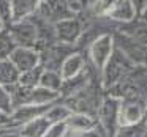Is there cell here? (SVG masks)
I'll use <instances>...</instances> for the list:
<instances>
[{
	"mask_svg": "<svg viewBox=\"0 0 147 137\" xmlns=\"http://www.w3.org/2000/svg\"><path fill=\"white\" fill-rule=\"evenodd\" d=\"M51 123L49 120L43 115V117H38L35 120L29 121V123H24L22 126H19L16 129V134L22 137H45L46 131L49 129Z\"/></svg>",
	"mask_w": 147,
	"mask_h": 137,
	"instance_id": "obj_18",
	"label": "cell"
},
{
	"mask_svg": "<svg viewBox=\"0 0 147 137\" xmlns=\"http://www.w3.org/2000/svg\"><path fill=\"white\" fill-rule=\"evenodd\" d=\"M105 93L117 99H147V66H134Z\"/></svg>",
	"mask_w": 147,
	"mask_h": 137,
	"instance_id": "obj_1",
	"label": "cell"
},
{
	"mask_svg": "<svg viewBox=\"0 0 147 137\" xmlns=\"http://www.w3.org/2000/svg\"><path fill=\"white\" fill-rule=\"evenodd\" d=\"M62 84H63V77H62L60 71L43 70L41 80H40V85H41V87H45V88H49V90H52V92L60 93Z\"/></svg>",
	"mask_w": 147,
	"mask_h": 137,
	"instance_id": "obj_22",
	"label": "cell"
},
{
	"mask_svg": "<svg viewBox=\"0 0 147 137\" xmlns=\"http://www.w3.org/2000/svg\"><path fill=\"white\" fill-rule=\"evenodd\" d=\"M35 16L55 25L60 21L74 17L76 14L71 11L68 0H41Z\"/></svg>",
	"mask_w": 147,
	"mask_h": 137,
	"instance_id": "obj_5",
	"label": "cell"
},
{
	"mask_svg": "<svg viewBox=\"0 0 147 137\" xmlns=\"http://www.w3.org/2000/svg\"><path fill=\"white\" fill-rule=\"evenodd\" d=\"M106 17L115 25H122V24H128L134 21L138 17V13L131 3V0H119Z\"/></svg>",
	"mask_w": 147,
	"mask_h": 137,
	"instance_id": "obj_14",
	"label": "cell"
},
{
	"mask_svg": "<svg viewBox=\"0 0 147 137\" xmlns=\"http://www.w3.org/2000/svg\"><path fill=\"white\" fill-rule=\"evenodd\" d=\"M146 137H147V136H146Z\"/></svg>",
	"mask_w": 147,
	"mask_h": 137,
	"instance_id": "obj_38",
	"label": "cell"
},
{
	"mask_svg": "<svg viewBox=\"0 0 147 137\" xmlns=\"http://www.w3.org/2000/svg\"><path fill=\"white\" fill-rule=\"evenodd\" d=\"M114 43L115 47L127 55V58L136 66H147V46L134 41L128 35L114 30Z\"/></svg>",
	"mask_w": 147,
	"mask_h": 137,
	"instance_id": "obj_6",
	"label": "cell"
},
{
	"mask_svg": "<svg viewBox=\"0 0 147 137\" xmlns=\"http://www.w3.org/2000/svg\"><path fill=\"white\" fill-rule=\"evenodd\" d=\"M16 49V44L11 39L8 30H2L0 32V60H5V58H10V55L13 54V51Z\"/></svg>",
	"mask_w": 147,
	"mask_h": 137,
	"instance_id": "obj_26",
	"label": "cell"
},
{
	"mask_svg": "<svg viewBox=\"0 0 147 137\" xmlns=\"http://www.w3.org/2000/svg\"><path fill=\"white\" fill-rule=\"evenodd\" d=\"M119 0H92L87 13L93 17H106Z\"/></svg>",
	"mask_w": 147,
	"mask_h": 137,
	"instance_id": "obj_24",
	"label": "cell"
},
{
	"mask_svg": "<svg viewBox=\"0 0 147 137\" xmlns=\"http://www.w3.org/2000/svg\"><path fill=\"white\" fill-rule=\"evenodd\" d=\"M0 110L7 112V114L13 112V99H11V95L7 87L2 85V84H0Z\"/></svg>",
	"mask_w": 147,
	"mask_h": 137,
	"instance_id": "obj_28",
	"label": "cell"
},
{
	"mask_svg": "<svg viewBox=\"0 0 147 137\" xmlns=\"http://www.w3.org/2000/svg\"><path fill=\"white\" fill-rule=\"evenodd\" d=\"M119 109H120V99L112 98L105 93L98 109H96L95 117L98 121V126L108 137H114L119 128Z\"/></svg>",
	"mask_w": 147,
	"mask_h": 137,
	"instance_id": "obj_4",
	"label": "cell"
},
{
	"mask_svg": "<svg viewBox=\"0 0 147 137\" xmlns=\"http://www.w3.org/2000/svg\"><path fill=\"white\" fill-rule=\"evenodd\" d=\"M0 137H7V134H3V136H0Z\"/></svg>",
	"mask_w": 147,
	"mask_h": 137,
	"instance_id": "obj_37",
	"label": "cell"
},
{
	"mask_svg": "<svg viewBox=\"0 0 147 137\" xmlns=\"http://www.w3.org/2000/svg\"><path fill=\"white\" fill-rule=\"evenodd\" d=\"M49 106H36V104H24L19 106V107L13 109L11 112V120L16 124V128L22 126L24 123H29V121L35 120L38 117H43V115L48 112Z\"/></svg>",
	"mask_w": 147,
	"mask_h": 137,
	"instance_id": "obj_12",
	"label": "cell"
},
{
	"mask_svg": "<svg viewBox=\"0 0 147 137\" xmlns=\"http://www.w3.org/2000/svg\"><path fill=\"white\" fill-rule=\"evenodd\" d=\"M5 29H7V27H5V24L0 21V32H2V30H5Z\"/></svg>",
	"mask_w": 147,
	"mask_h": 137,
	"instance_id": "obj_35",
	"label": "cell"
},
{
	"mask_svg": "<svg viewBox=\"0 0 147 137\" xmlns=\"http://www.w3.org/2000/svg\"><path fill=\"white\" fill-rule=\"evenodd\" d=\"M0 21L8 27L13 24V8H11V0H0Z\"/></svg>",
	"mask_w": 147,
	"mask_h": 137,
	"instance_id": "obj_27",
	"label": "cell"
},
{
	"mask_svg": "<svg viewBox=\"0 0 147 137\" xmlns=\"http://www.w3.org/2000/svg\"><path fill=\"white\" fill-rule=\"evenodd\" d=\"M10 60L19 73L40 66V52L32 47H16L10 55Z\"/></svg>",
	"mask_w": 147,
	"mask_h": 137,
	"instance_id": "obj_11",
	"label": "cell"
},
{
	"mask_svg": "<svg viewBox=\"0 0 147 137\" xmlns=\"http://www.w3.org/2000/svg\"><path fill=\"white\" fill-rule=\"evenodd\" d=\"M147 136V121L128 126H119L114 137H146Z\"/></svg>",
	"mask_w": 147,
	"mask_h": 137,
	"instance_id": "obj_25",
	"label": "cell"
},
{
	"mask_svg": "<svg viewBox=\"0 0 147 137\" xmlns=\"http://www.w3.org/2000/svg\"><path fill=\"white\" fill-rule=\"evenodd\" d=\"M11 132V131H10ZM3 134H8V132H5V131H0V136H3Z\"/></svg>",
	"mask_w": 147,
	"mask_h": 137,
	"instance_id": "obj_36",
	"label": "cell"
},
{
	"mask_svg": "<svg viewBox=\"0 0 147 137\" xmlns=\"http://www.w3.org/2000/svg\"><path fill=\"white\" fill-rule=\"evenodd\" d=\"M70 115H71L70 107L65 106L63 102L59 99V101L54 102V104L49 106V109H48V112L45 114V117L49 120L51 124H54V123H65Z\"/></svg>",
	"mask_w": 147,
	"mask_h": 137,
	"instance_id": "obj_21",
	"label": "cell"
},
{
	"mask_svg": "<svg viewBox=\"0 0 147 137\" xmlns=\"http://www.w3.org/2000/svg\"><path fill=\"white\" fill-rule=\"evenodd\" d=\"M41 74H43V66L32 68L29 71H24L19 74V85L26 87V88H35L40 85V80H41Z\"/></svg>",
	"mask_w": 147,
	"mask_h": 137,
	"instance_id": "obj_23",
	"label": "cell"
},
{
	"mask_svg": "<svg viewBox=\"0 0 147 137\" xmlns=\"http://www.w3.org/2000/svg\"><path fill=\"white\" fill-rule=\"evenodd\" d=\"M147 121V99H120L119 126Z\"/></svg>",
	"mask_w": 147,
	"mask_h": 137,
	"instance_id": "obj_7",
	"label": "cell"
},
{
	"mask_svg": "<svg viewBox=\"0 0 147 137\" xmlns=\"http://www.w3.org/2000/svg\"><path fill=\"white\" fill-rule=\"evenodd\" d=\"M7 137H22V136L16 134V129H14V131H11V132H8V134H7Z\"/></svg>",
	"mask_w": 147,
	"mask_h": 137,
	"instance_id": "obj_34",
	"label": "cell"
},
{
	"mask_svg": "<svg viewBox=\"0 0 147 137\" xmlns=\"http://www.w3.org/2000/svg\"><path fill=\"white\" fill-rule=\"evenodd\" d=\"M60 99V93L52 92L49 88L38 85L35 88L29 90V99H27V104H36V106H51L55 101Z\"/></svg>",
	"mask_w": 147,
	"mask_h": 137,
	"instance_id": "obj_19",
	"label": "cell"
},
{
	"mask_svg": "<svg viewBox=\"0 0 147 137\" xmlns=\"http://www.w3.org/2000/svg\"><path fill=\"white\" fill-rule=\"evenodd\" d=\"M138 17H141V19H142V21H146V22H147V7L144 8V10H142V13H141V14H139V16H138Z\"/></svg>",
	"mask_w": 147,
	"mask_h": 137,
	"instance_id": "obj_33",
	"label": "cell"
},
{
	"mask_svg": "<svg viewBox=\"0 0 147 137\" xmlns=\"http://www.w3.org/2000/svg\"><path fill=\"white\" fill-rule=\"evenodd\" d=\"M19 71L11 63L10 58L0 60V84L5 87H11L19 82Z\"/></svg>",
	"mask_w": 147,
	"mask_h": 137,
	"instance_id": "obj_20",
	"label": "cell"
},
{
	"mask_svg": "<svg viewBox=\"0 0 147 137\" xmlns=\"http://www.w3.org/2000/svg\"><path fill=\"white\" fill-rule=\"evenodd\" d=\"M65 137H89V134H81V132H74V131L68 129V132Z\"/></svg>",
	"mask_w": 147,
	"mask_h": 137,
	"instance_id": "obj_32",
	"label": "cell"
},
{
	"mask_svg": "<svg viewBox=\"0 0 147 137\" xmlns=\"http://www.w3.org/2000/svg\"><path fill=\"white\" fill-rule=\"evenodd\" d=\"M14 129H18V128L13 123V120H11V115L0 110V131L10 132V131H14Z\"/></svg>",
	"mask_w": 147,
	"mask_h": 137,
	"instance_id": "obj_30",
	"label": "cell"
},
{
	"mask_svg": "<svg viewBox=\"0 0 147 137\" xmlns=\"http://www.w3.org/2000/svg\"><path fill=\"white\" fill-rule=\"evenodd\" d=\"M136 65H133L127 58V55L122 54L117 47L114 49L112 55L109 57V60L106 61V65L103 66V70L100 71V82L105 92H108L109 88L119 84L128 73H130Z\"/></svg>",
	"mask_w": 147,
	"mask_h": 137,
	"instance_id": "obj_2",
	"label": "cell"
},
{
	"mask_svg": "<svg viewBox=\"0 0 147 137\" xmlns=\"http://www.w3.org/2000/svg\"><path fill=\"white\" fill-rule=\"evenodd\" d=\"M68 132L67 123H54L49 126V129L46 131L45 137H65Z\"/></svg>",
	"mask_w": 147,
	"mask_h": 137,
	"instance_id": "obj_29",
	"label": "cell"
},
{
	"mask_svg": "<svg viewBox=\"0 0 147 137\" xmlns=\"http://www.w3.org/2000/svg\"><path fill=\"white\" fill-rule=\"evenodd\" d=\"M70 131L81 134H89L92 131H95V128L98 126L95 115L84 114V112H71V115L68 117V120L65 121Z\"/></svg>",
	"mask_w": 147,
	"mask_h": 137,
	"instance_id": "obj_13",
	"label": "cell"
},
{
	"mask_svg": "<svg viewBox=\"0 0 147 137\" xmlns=\"http://www.w3.org/2000/svg\"><path fill=\"white\" fill-rule=\"evenodd\" d=\"M87 65H89L87 57L84 54H81V52L76 51L71 55H68V57L65 58V61L62 63V66H60V74H62V77H63V80L65 79H71V77L81 74L87 68Z\"/></svg>",
	"mask_w": 147,
	"mask_h": 137,
	"instance_id": "obj_15",
	"label": "cell"
},
{
	"mask_svg": "<svg viewBox=\"0 0 147 137\" xmlns=\"http://www.w3.org/2000/svg\"><path fill=\"white\" fill-rule=\"evenodd\" d=\"M131 3H133L134 10H136L138 16H139V14L142 13V10L147 7V0H131Z\"/></svg>",
	"mask_w": 147,
	"mask_h": 137,
	"instance_id": "obj_31",
	"label": "cell"
},
{
	"mask_svg": "<svg viewBox=\"0 0 147 137\" xmlns=\"http://www.w3.org/2000/svg\"><path fill=\"white\" fill-rule=\"evenodd\" d=\"M115 32L128 35L130 38H133L134 41L147 46V22L142 21L141 17H136L134 21H131V22H128V24L117 25L115 27Z\"/></svg>",
	"mask_w": 147,
	"mask_h": 137,
	"instance_id": "obj_16",
	"label": "cell"
},
{
	"mask_svg": "<svg viewBox=\"0 0 147 137\" xmlns=\"http://www.w3.org/2000/svg\"><path fill=\"white\" fill-rule=\"evenodd\" d=\"M41 0H11V8H13V22L18 21H26L35 16L36 10L40 7Z\"/></svg>",
	"mask_w": 147,
	"mask_h": 137,
	"instance_id": "obj_17",
	"label": "cell"
},
{
	"mask_svg": "<svg viewBox=\"0 0 147 137\" xmlns=\"http://www.w3.org/2000/svg\"><path fill=\"white\" fill-rule=\"evenodd\" d=\"M11 39L14 41L16 47H32L35 49L38 41V30L32 19L18 21L7 27Z\"/></svg>",
	"mask_w": 147,
	"mask_h": 137,
	"instance_id": "obj_8",
	"label": "cell"
},
{
	"mask_svg": "<svg viewBox=\"0 0 147 137\" xmlns=\"http://www.w3.org/2000/svg\"><path fill=\"white\" fill-rule=\"evenodd\" d=\"M54 27H55V38H57L59 43L76 47V43L82 36L86 25H84V21L79 16H74V17H70V19L60 21Z\"/></svg>",
	"mask_w": 147,
	"mask_h": 137,
	"instance_id": "obj_10",
	"label": "cell"
},
{
	"mask_svg": "<svg viewBox=\"0 0 147 137\" xmlns=\"http://www.w3.org/2000/svg\"><path fill=\"white\" fill-rule=\"evenodd\" d=\"M76 52V47L70 44H63V43H54V44L48 46L46 49L40 51V65L43 70H52V71H60L62 63L68 55Z\"/></svg>",
	"mask_w": 147,
	"mask_h": 137,
	"instance_id": "obj_9",
	"label": "cell"
},
{
	"mask_svg": "<svg viewBox=\"0 0 147 137\" xmlns=\"http://www.w3.org/2000/svg\"><path fill=\"white\" fill-rule=\"evenodd\" d=\"M115 49L114 43V33H105V35L98 36L95 41L90 43V46L86 51V57L89 65L100 74V71L103 70V66L106 65V61L109 60V57L112 55Z\"/></svg>",
	"mask_w": 147,
	"mask_h": 137,
	"instance_id": "obj_3",
	"label": "cell"
}]
</instances>
